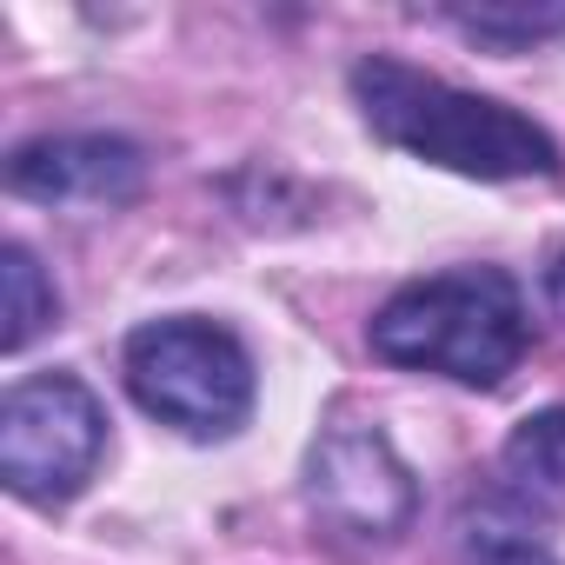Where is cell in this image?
I'll list each match as a JSON object with an SVG mask.
<instances>
[{
  "label": "cell",
  "instance_id": "6da1fadb",
  "mask_svg": "<svg viewBox=\"0 0 565 565\" xmlns=\"http://www.w3.org/2000/svg\"><path fill=\"white\" fill-rule=\"evenodd\" d=\"M353 94H360V114L366 127L413 153V160H433V167H452V173H472V180H532V173H558V140L545 127H532L525 114L499 107V100H479V94H459L406 61H360L353 67Z\"/></svg>",
  "mask_w": 565,
  "mask_h": 565
},
{
  "label": "cell",
  "instance_id": "7a4b0ae2",
  "mask_svg": "<svg viewBox=\"0 0 565 565\" xmlns=\"http://www.w3.org/2000/svg\"><path fill=\"white\" fill-rule=\"evenodd\" d=\"M373 353L459 386H499L525 360V300L499 266L413 279L373 313Z\"/></svg>",
  "mask_w": 565,
  "mask_h": 565
},
{
  "label": "cell",
  "instance_id": "3957f363",
  "mask_svg": "<svg viewBox=\"0 0 565 565\" xmlns=\"http://www.w3.org/2000/svg\"><path fill=\"white\" fill-rule=\"evenodd\" d=\"M127 386L186 439H226L253 413V360L213 320H153L127 340Z\"/></svg>",
  "mask_w": 565,
  "mask_h": 565
},
{
  "label": "cell",
  "instance_id": "277c9868",
  "mask_svg": "<svg viewBox=\"0 0 565 565\" xmlns=\"http://www.w3.org/2000/svg\"><path fill=\"white\" fill-rule=\"evenodd\" d=\"M100 452H107V413L81 380L41 373L8 386V399H0V479L14 499L34 505L74 499L94 479Z\"/></svg>",
  "mask_w": 565,
  "mask_h": 565
},
{
  "label": "cell",
  "instance_id": "5b68a950",
  "mask_svg": "<svg viewBox=\"0 0 565 565\" xmlns=\"http://www.w3.org/2000/svg\"><path fill=\"white\" fill-rule=\"evenodd\" d=\"M307 499L327 532L360 545L399 539L419 512V486L380 426H333L307 459Z\"/></svg>",
  "mask_w": 565,
  "mask_h": 565
},
{
  "label": "cell",
  "instance_id": "8992f818",
  "mask_svg": "<svg viewBox=\"0 0 565 565\" xmlns=\"http://www.w3.org/2000/svg\"><path fill=\"white\" fill-rule=\"evenodd\" d=\"M140 147L107 140V134H67V140H34L8 160V186L21 200L41 206H67V213H107L127 206L140 193Z\"/></svg>",
  "mask_w": 565,
  "mask_h": 565
},
{
  "label": "cell",
  "instance_id": "52a82bcc",
  "mask_svg": "<svg viewBox=\"0 0 565 565\" xmlns=\"http://www.w3.org/2000/svg\"><path fill=\"white\" fill-rule=\"evenodd\" d=\"M0 294H8V327H0V347H8V353H21L34 333H47L61 320V300H54L47 273H41V259L28 246L0 253Z\"/></svg>",
  "mask_w": 565,
  "mask_h": 565
},
{
  "label": "cell",
  "instance_id": "ba28073f",
  "mask_svg": "<svg viewBox=\"0 0 565 565\" xmlns=\"http://www.w3.org/2000/svg\"><path fill=\"white\" fill-rule=\"evenodd\" d=\"M505 472L539 492V499H565V406L532 413L512 439H505Z\"/></svg>",
  "mask_w": 565,
  "mask_h": 565
},
{
  "label": "cell",
  "instance_id": "9c48e42d",
  "mask_svg": "<svg viewBox=\"0 0 565 565\" xmlns=\"http://www.w3.org/2000/svg\"><path fill=\"white\" fill-rule=\"evenodd\" d=\"M452 28L486 47H532L565 34V8H512V0H486V8H452Z\"/></svg>",
  "mask_w": 565,
  "mask_h": 565
},
{
  "label": "cell",
  "instance_id": "30bf717a",
  "mask_svg": "<svg viewBox=\"0 0 565 565\" xmlns=\"http://www.w3.org/2000/svg\"><path fill=\"white\" fill-rule=\"evenodd\" d=\"M472 565H558L545 545H532V539H505V532H492L486 545H472Z\"/></svg>",
  "mask_w": 565,
  "mask_h": 565
},
{
  "label": "cell",
  "instance_id": "8fae6325",
  "mask_svg": "<svg viewBox=\"0 0 565 565\" xmlns=\"http://www.w3.org/2000/svg\"><path fill=\"white\" fill-rule=\"evenodd\" d=\"M545 294H552V307H558V320H565V253H558V266L545 273Z\"/></svg>",
  "mask_w": 565,
  "mask_h": 565
}]
</instances>
